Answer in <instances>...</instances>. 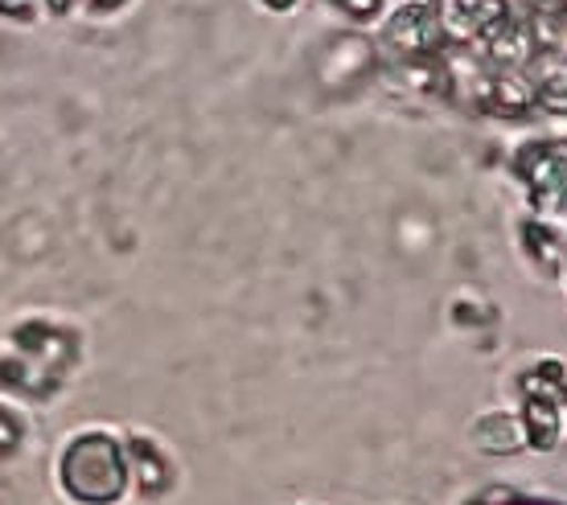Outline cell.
<instances>
[{
	"label": "cell",
	"mask_w": 567,
	"mask_h": 505,
	"mask_svg": "<svg viewBox=\"0 0 567 505\" xmlns=\"http://www.w3.org/2000/svg\"><path fill=\"white\" fill-rule=\"evenodd\" d=\"M386 45L399 50L403 58H436L449 45L436 0H420V4L412 0V4L395 9L386 21Z\"/></svg>",
	"instance_id": "obj_4"
},
{
	"label": "cell",
	"mask_w": 567,
	"mask_h": 505,
	"mask_svg": "<svg viewBox=\"0 0 567 505\" xmlns=\"http://www.w3.org/2000/svg\"><path fill=\"white\" fill-rule=\"evenodd\" d=\"M468 449L477 452V456H494V461H506V456L526 452L518 411L494 408V411L473 415V423H468Z\"/></svg>",
	"instance_id": "obj_6"
},
{
	"label": "cell",
	"mask_w": 567,
	"mask_h": 505,
	"mask_svg": "<svg viewBox=\"0 0 567 505\" xmlns=\"http://www.w3.org/2000/svg\"><path fill=\"white\" fill-rule=\"evenodd\" d=\"M54 485L71 505H120L132 493L124 435L107 427L74 432L54 456Z\"/></svg>",
	"instance_id": "obj_2"
},
{
	"label": "cell",
	"mask_w": 567,
	"mask_h": 505,
	"mask_svg": "<svg viewBox=\"0 0 567 505\" xmlns=\"http://www.w3.org/2000/svg\"><path fill=\"white\" fill-rule=\"evenodd\" d=\"M29 440V420L13 403H0V461H13L17 452L25 449Z\"/></svg>",
	"instance_id": "obj_11"
},
{
	"label": "cell",
	"mask_w": 567,
	"mask_h": 505,
	"mask_svg": "<svg viewBox=\"0 0 567 505\" xmlns=\"http://www.w3.org/2000/svg\"><path fill=\"white\" fill-rule=\"evenodd\" d=\"M42 17V0H0V21H9V25H38Z\"/></svg>",
	"instance_id": "obj_13"
},
{
	"label": "cell",
	"mask_w": 567,
	"mask_h": 505,
	"mask_svg": "<svg viewBox=\"0 0 567 505\" xmlns=\"http://www.w3.org/2000/svg\"><path fill=\"white\" fill-rule=\"evenodd\" d=\"M259 4H264L268 13H292L300 0H259Z\"/></svg>",
	"instance_id": "obj_16"
},
{
	"label": "cell",
	"mask_w": 567,
	"mask_h": 505,
	"mask_svg": "<svg viewBox=\"0 0 567 505\" xmlns=\"http://www.w3.org/2000/svg\"><path fill=\"white\" fill-rule=\"evenodd\" d=\"M83 362V337L54 317H25L0 341V391L25 403H50Z\"/></svg>",
	"instance_id": "obj_1"
},
{
	"label": "cell",
	"mask_w": 567,
	"mask_h": 505,
	"mask_svg": "<svg viewBox=\"0 0 567 505\" xmlns=\"http://www.w3.org/2000/svg\"><path fill=\"white\" fill-rule=\"evenodd\" d=\"M518 251H523V259L535 267L539 276H559L567 243L547 218H535V214H530V218L518 223Z\"/></svg>",
	"instance_id": "obj_8"
},
{
	"label": "cell",
	"mask_w": 567,
	"mask_h": 505,
	"mask_svg": "<svg viewBox=\"0 0 567 505\" xmlns=\"http://www.w3.org/2000/svg\"><path fill=\"white\" fill-rule=\"evenodd\" d=\"M514 391H518V399H543V403L567 411V362L539 353L526 370L514 374Z\"/></svg>",
	"instance_id": "obj_9"
},
{
	"label": "cell",
	"mask_w": 567,
	"mask_h": 505,
	"mask_svg": "<svg viewBox=\"0 0 567 505\" xmlns=\"http://www.w3.org/2000/svg\"><path fill=\"white\" fill-rule=\"evenodd\" d=\"M564 214H567V210H564Z\"/></svg>",
	"instance_id": "obj_18"
},
{
	"label": "cell",
	"mask_w": 567,
	"mask_h": 505,
	"mask_svg": "<svg viewBox=\"0 0 567 505\" xmlns=\"http://www.w3.org/2000/svg\"><path fill=\"white\" fill-rule=\"evenodd\" d=\"M477 103L489 115H526L535 112L539 91H535L530 79H523V74L514 71H502V74L477 71Z\"/></svg>",
	"instance_id": "obj_7"
},
{
	"label": "cell",
	"mask_w": 567,
	"mask_h": 505,
	"mask_svg": "<svg viewBox=\"0 0 567 505\" xmlns=\"http://www.w3.org/2000/svg\"><path fill=\"white\" fill-rule=\"evenodd\" d=\"M559 280H564V292H567V255H564V267H559Z\"/></svg>",
	"instance_id": "obj_17"
},
{
	"label": "cell",
	"mask_w": 567,
	"mask_h": 505,
	"mask_svg": "<svg viewBox=\"0 0 567 505\" xmlns=\"http://www.w3.org/2000/svg\"><path fill=\"white\" fill-rule=\"evenodd\" d=\"M132 0H79V9L91 17H115V13H124Z\"/></svg>",
	"instance_id": "obj_14"
},
{
	"label": "cell",
	"mask_w": 567,
	"mask_h": 505,
	"mask_svg": "<svg viewBox=\"0 0 567 505\" xmlns=\"http://www.w3.org/2000/svg\"><path fill=\"white\" fill-rule=\"evenodd\" d=\"M518 423H523V440L530 452H555L564 444L567 432V411L555 408V403H543V399H523L518 403Z\"/></svg>",
	"instance_id": "obj_10"
},
{
	"label": "cell",
	"mask_w": 567,
	"mask_h": 505,
	"mask_svg": "<svg viewBox=\"0 0 567 505\" xmlns=\"http://www.w3.org/2000/svg\"><path fill=\"white\" fill-rule=\"evenodd\" d=\"M45 4V13H54V17H66L79 9V0H42Z\"/></svg>",
	"instance_id": "obj_15"
},
{
	"label": "cell",
	"mask_w": 567,
	"mask_h": 505,
	"mask_svg": "<svg viewBox=\"0 0 567 505\" xmlns=\"http://www.w3.org/2000/svg\"><path fill=\"white\" fill-rule=\"evenodd\" d=\"M514 173L526 189L535 218L567 210V148L547 141H526L514 153Z\"/></svg>",
	"instance_id": "obj_3"
},
{
	"label": "cell",
	"mask_w": 567,
	"mask_h": 505,
	"mask_svg": "<svg viewBox=\"0 0 567 505\" xmlns=\"http://www.w3.org/2000/svg\"><path fill=\"white\" fill-rule=\"evenodd\" d=\"M124 456H128L132 489L141 493L144 502L169 497L173 485H177V464H173V456L165 452L161 440H153V435L144 432H128L124 435Z\"/></svg>",
	"instance_id": "obj_5"
},
{
	"label": "cell",
	"mask_w": 567,
	"mask_h": 505,
	"mask_svg": "<svg viewBox=\"0 0 567 505\" xmlns=\"http://www.w3.org/2000/svg\"><path fill=\"white\" fill-rule=\"evenodd\" d=\"M341 17H350L354 25H374V21H383L386 13V0H329Z\"/></svg>",
	"instance_id": "obj_12"
}]
</instances>
